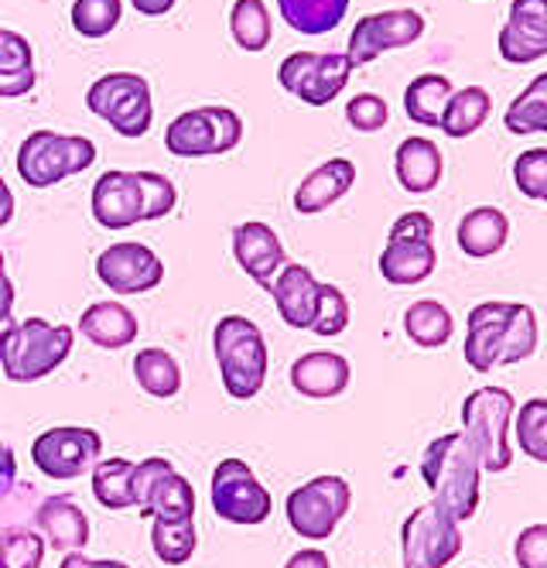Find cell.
<instances>
[{
  "mask_svg": "<svg viewBox=\"0 0 547 568\" xmlns=\"http://www.w3.org/2000/svg\"><path fill=\"white\" fill-rule=\"evenodd\" d=\"M346 120L350 128L359 131V134H373V131H384L387 120H391V106L384 97L376 93H359L346 103Z\"/></svg>",
  "mask_w": 547,
  "mask_h": 568,
  "instance_id": "cell-43",
  "label": "cell"
},
{
  "mask_svg": "<svg viewBox=\"0 0 547 568\" xmlns=\"http://www.w3.org/2000/svg\"><path fill=\"white\" fill-rule=\"evenodd\" d=\"M213 353L223 387L233 400H250L267 381V343L257 322L246 315H223L213 329Z\"/></svg>",
  "mask_w": 547,
  "mask_h": 568,
  "instance_id": "cell-2",
  "label": "cell"
},
{
  "mask_svg": "<svg viewBox=\"0 0 547 568\" xmlns=\"http://www.w3.org/2000/svg\"><path fill=\"white\" fill-rule=\"evenodd\" d=\"M123 14V0H75L72 4V28L82 38H107Z\"/></svg>",
  "mask_w": 547,
  "mask_h": 568,
  "instance_id": "cell-38",
  "label": "cell"
},
{
  "mask_svg": "<svg viewBox=\"0 0 547 568\" xmlns=\"http://www.w3.org/2000/svg\"><path fill=\"white\" fill-rule=\"evenodd\" d=\"M179 4V0H131V8L144 18H161Z\"/></svg>",
  "mask_w": 547,
  "mask_h": 568,
  "instance_id": "cell-52",
  "label": "cell"
},
{
  "mask_svg": "<svg viewBox=\"0 0 547 568\" xmlns=\"http://www.w3.org/2000/svg\"><path fill=\"white\" fill-rule=\"evenodd\" d=\"M510 134L527 138V134H547V72L534 75L527 90L507 106V116H503Z\"/></svg>",
  "mask_w": 547,
  "mask_h": 568,
  "instance_id": "cell-33",
  "label": "cell"
},
{
  "mask_svg": "<svg viewBox=\"0 0 547 568\" xmlns=\"http://www.w3.org/2000/svg\"><path fill=\"white\" fill-rule=\"evenodd\" d=\"M243 138V120L230 106H199L179 113L164 131V148L175 158L226 154Z\"/></svg>",
  "mask_w": 547,
  "mask_h": 568,
  "instance_id": "cell-8",
  "label": "cell"
},
{
  "mask_svg": "<svg viewBox=\"0 0 547 568\" xmlns=\"http://www.w3.org/2000/svg\"><path fill=\"white\" fill-rule=\"evenodd\" d=\"M404 333L421 349H442L455 333V318L442 302L421 298L404 312Z\"/></svg>",
  "mask_w": 547,
  "mask_h": 568,
  "instance_id": "cell-28",
  "label": "cell"
},
{
  "mask_svg": "<svg viewBox=\"0 0 547 568\" xmlns=\"http://www.w3.org/2000/svg\"><path fill=\"white\" fill-rule=\"evenodd\" d=\"M72 326H55L45 318H24L0 339V367L11 384H34L59 371L72 353Z\"/></svg>",
  "mask_w": 547,
  "mask_h": 568,
  "instance_id": "cell-3",
  "label": "cell"
},
{
  "mask_svg": "<svg viewBox=\"0 0 547 568\" xmlns=\"http://www.w3.org/2000/svg\"><path fill=\"white\" fill-rule=\"evenodd\" d=\"M134 377L141 384L144 394L158 397V400H168V397H175L182 390V367H179V359L168 353V349H141L134 356Z\"/></svg>",
  "mask_w": 547,
  "mask_h": 568,
  "instance_id": "cell-32",
  "label": "cell"
},
{
  "mask_svg": "<svg viewBox=\"0 0 547 568\" xmlns=\"http://www.w3.org/2000/svg\"><path fill=\"white\" fill-rule=\"evenodd\" d=\"M356 182V165L350 158H328L325 165H318L315 172H308L302 179V185L294 189V210L302 216H315L325 213L328 206H335Z\"/></svg>",
  "mask_w": 547,
  "mask_h": 568,
  "instance_id": "cell-22",
  "label": "cell"
},
{
  "mask_svg": "<svg viewBox=\"0 0 547 568\" xmlns=\"http://www.w3.org/2000/svg\"><path fill=\"white\" fill-rule=\"evenodd\" d=\"M353 75L346 52H294L281 62L277 83L308 106H328Z\"/></svg>",
  "mask_w": 547,
  "mask_h": 568,
  "instance_id": "cell-9",
  "label": "cell"
},
{
  "mask_svg": "<svg viewBox=\"0 0 547 568\" xmlns=\"http://www.w3.org/2000/svg\"><path fill=\"white\" fill-rule=\"evenodd\" d=\"M534 349H537V315L530 305L517 302V312H514L510 329H507V346H503V356H499V367H514V363L530 359Z\"/></svg>",
  "mask_w": 547,
  "mask_h": 568,
  "instance_id": "cell-40",
  "label": "cell"
},
{
  "mask_svg": "<svg viewBox=\"0 0 547 568\" xmlns=\"http://www.w3.org/2000/svg\"><path fill=\"white\" fill-rule=\"evenodd\" d=\"M209 500H213L216 517L230 524L254 527L271 517V494L267 486L254 476L243 459H223L209 483Z\"/></svg>",
  "mask_w": 547,
  "mask_h": 568,
  "instance_id": "cell-12",
  "label": "cell"
},
{
  "mask_svg": "<svg viewBox=\"0 0 547 568\" xmlns=\"http://www.w3.org/2000/svg\"><path fill=\"white\" fill-rule=\"evenodd\" d=\"M274 305L291 329H312L315 308H318V281L305 264H284L277 277L271 281Z\"/></svg>",
  "mask_w": 547,
  "mask_h": 568,
  "instance_id": "cell-21",
  "label": "cell"
},
{
  "mask_svg": "<svg viewBox=\"0 0 547 568\" xmlns=\"http://www.w3.org/2000/svg\"><path fill=\"white\" fill-rule=\"evenodd\" d=\"M514 432L520 442V453L547 466V397H530L524 404L520 415L514 418Z\"/></svg>",
  "mask_w": 547,
  "mask_h": 568,
  "instance_id": "cell-37",
  "label": "cell"
},
{
  "mask_svg": "<svg viewBox=\"0 0 547 568\" xmlns=\"http://www.w3.org/2000/svg\"><path fill=\"white\" fill-rule=\"evenodd\" d=\"M394 169H397V182H401L404 192L428 195L442 182L445 161H442V151H438L435 141H428V138H407V141H401V148L394 154Z\"/></svg>",
  "mask_w": 547,
  "mask_h": 568,
  "instance_id": "cell-25",
  "label": "cell"
},
{
  "mask_svg": "<svg viewBox=\"0 0 547 568\" xmlns=\"http://www.w3.org/2000/svg\"><path fill=\"white\" fill-rule=\"evenodd\" d=\"M438 267V251L435 240H407V236H394L387 240V247L381 254V274L387 284H397V288H411V284L428 281Z\"/></svg>",
  "mask_w": 547,
  "mask_h": 568,
  "instance_id": "cell-24",
  "label": "cell"
},
{
  "mask_svg": "<svg viewBox=\"0 0 547 568\" xmlns=\"http://www.w3.org/2000/svg\"><path fill=\"white\" fill-rule=\"evenodd\" d=\"M520 568H547V524H530L514 545Z\"/></svg>",
  "mask_w": 547,
  "mask_h": 568,
  "instance_id": "cell-45",
  "label": "cell"
},
{
  "mask_svg": "<svg viewBox=\"0 0 547 568\" xmlns=\"http://www.w3.org/2000/svg\"><path fill=\"white\" fill-rule=\"evenodd\" d=\"M59 568H131V565L128 561H113V558H87L79 551H69Z\"/></svg>",
  "mask_w": 547,
  "mask_h": 568,
  "instance_id": "cell-49",
  "label": "cell"
},
{
  "mask_svg": "<svg viewBox=\"0 0 547 568\" xmlns=\"http://www.w3.org/2000/svg\"><path fill=\"white\" fill-rule=\"evenodd\" d=\"M79 333L100 349H123L141 333L138 315L120 302H93L79 315Z\"/></svg>",
  "mask_w": 547,
  "mask_h": 568,
  "instance_id": "cell-26",
  "label": "cell"
},
{
  "mask_svg": "<svg viewBox=\"0 0 547 568\" xmlns=\"http://www.w3.org/2000/svg\"><path fill=\"white\" fill-rule=\"evenodd\" d=\"M394 236H407V240H435V220H432L428 213H421V210H411V213H404V216L394 220L387 240H394Z\"/></svg>",
  "mask_w": 547,
  "mask_h": 568,
  "instance_id": "cell-47",
  "label": "cell"
},
{
  "mask_svg": "<svg viewBox=\"0 0 547 568\" xmlns=\"http://www.w3.org/2000/svg\"><path fill=\"white\" fill-rule=\"evenodd\" d=\"M45 538L38 531H4L0 535V568H41Z\"/></svg>",
  "mask_w": 547,
  "mask_h": 568,
  "instance_id": "cell-41",
  "label": "cell"
},
{
  "mask_svg": "<svg viewBox=\"0 0 547 568\" xmlns=\"http://www.w3.org/2000/svg\"><path fill=\"white\" fill-rule=\"evenodd\" d=\"M479 473L483 463L462 432L435 438L421 456V476H425V486L435 497L432 504L458 524L476 517L479 510Z\"/></svg>",
  "mask_w": 547,
  "mask_h": 568,
  "instance_id": "cell-1",
  "label": "cell"
},
{
  "mask_svg": "<svg viewBox=\"0 0 547 568\" xmlns=\"http://www.w3.org/2000/svg\"><path fill=\"white\" fill-rule=\"evenodd\" d=\"M14 476H18L14 453L8 449V445H0V500H4L14 490Z\"/></svg>",
  "mask_w": 547,
  "mask_h": 568,
  "instance_id": "cell-50",
  "label": "cell"
},
{
  "mask_svg": "<svg viewBox=\"0 0 547 568\" xmlns=\"http://www.w3.org/2000/svg\"><path fill=\"white\" fill-rule=\"evenodd\" d=\"M514 182L520 195L547 202V148H530L514 161Z\"/></svg>",
  "mask_w": 547,
  "mask_h": 568,
  "instance_id": "cell-42",
  "label": "cell"
},
{
  "mask_svg": "<svg viewBox=\"0 0 547 568\" xmlns=\"http://www.w3.org/2000/svg\"><path fill=\"white\" fill-rule=\"evenodd\" d=\"M93 497L107 510L134 507V463L128 459H103L93 466Z\"/></svg>",
  "mask_w": 547,
  "mask_h": 568,
  "instance_id": "cell-34",
  "label": "cell"
},
{
  "mask_svg": "<svg viewBox=\"0 0 547 568\" xmlns=\"http://www.w3.org/2000/svg\"><path fill=\"white\" fill-rule=\"evenodd\" d=\"M233 257L243 267V274L267 292L277 271L284 267V243L267 223L250 220L233 230Z\"/></svg>",
  "mask_w": 547,
  "mask_h": 568,
  "instance_id": "cell-19",
  "label": "cell"
},
{
  "mask_svg": "<svg viewBox=\"0 0 547 568\" xmlns=\"http://www.w3.org/2000/svg\"><path fill=\"white\" fill-rule=\"evenodd\" d=\"M151 545L164 565H185L199 545L195 524L192 520H154L151 524Z\"/></svg>",
  "mask_w": 547,
  "mask_h": 568,
  "instance_id": "cell-36",
  "label": "cell"
},
{
  "mask_svg": "<svg viewBox=\"0 0 547 568\" xmlns=\"http://www.w3.org/2000/svg\"><path fill=\"white\" fill-rule=\"evenodd\" d=\"M425 34V18H421L414 8H397V11H376V14H363L350 34V62L356 65H369L373 59H381L384 52L394 49H407L417 38Z\"/></svg>",
  "mask_w": 547,
  "mask_h": 568,
  "instance_id": "cell-14",
  "label": "cell"
},
{
  "mask_svg": "<svg viewBox=\"0 0 547 568\" xmlns=\"http://www.w3.org/2000/svg\"><path fill=\"white\" fill-rule=\"evenodd\" d=\"M284 568H332V561H328V555L325 551H318V548H305V551H294L291 558H287V565Z\"/></svg>",
  "mask_w": 547,
  "mask_h": 568,
  "instance_id": "cell-51",
  "label": "cell"
},
{
  "mask_svg": "<svg viewBox=\"0 0 547 568\" xmlns=\"http://www.w3.org/2000/svg\"><path fill=\"white\" fill-rule=\"evenodd\" d=\"M138 179H141V192H144V220H164L179 202L172 179H164L158 172H138Z\"/></svg>",
  "mask_w": 547,
  "mask_h": 568,
  "instance_id": "cell-44",
  "label": "cell"
},
{
  "mask_svg": "<svg viewBox=\"0 0 547 568\" xmlns=\"http://www.w3.org/2000/svg\"><path fill=\"white\" fill-rule=\"evenodd\" d=\"M97 277L117 295H144L161 284L164 264L148 243L123 240V243H110L97 257Z\"/></svg>",
  "mask_w": 547,
  "mask_h": 568,
  "instance_id": "cell-15",
  "label": "cell"
},
{
  "mask_svg": "<svg viewBox=\"0 0 547 568\" xmlns=\"http://www.w3.org/2000/svg\"><path fill=\"white\" fill-rule=\"evenodd\" d=\"M97 161V144L82 134L34 131L18 148V175L31 189H52Z\"/></svg>",
  "mask_w": 547,
  "mask_h": 568,
  "instance_id": "cell-5",
  "label": "cell"
},
{
  "mask_svg": "<svg viewBox=\"0 0 547 568\" xmlns=\"http://www.w3.org/2000/svg\"><path fill=\"white\" fill-rule=\"evenodd\" d=\"M14 298H18V292H14V284H11V277H8V264H4V254H0V305L14 308Z\"/></svg>",
  "mask_w": 547,
  "mask_h": 568,
  "instance_id": "cell-54",
  "label": "cell"
},
{
  "mask_svg": "<svg viewBox=\"0 0 547 568\" xmlns=\"http://www.w3.org/2000/svg\"><path fill=\"white\" fill-rule=\"evenodd\" d=\"M517 312V302H483L469 312L466 322V363L476 374H489L499 367L503 346H507V329Z\"/></svg>",
  "mask_w": 547,
  "mask_h": 568,
  "instance_id": "cell-16",
  "label": "cell"
},
{
  "mask_svg": "<svg viewBox=\"0 0 547 568\" xmlns=\"http://www.w3.org/2000/svg\"><path fill=\"white\" fill-rule=\"evenodd\" d=\"M346 326H350V298L335 288V284L318 281V308H315V322L308 333L332 339V336L346 333Z\"/></svg>",
  "mask_w": 547,
  "mask_h": 568,
  "instance_id": "cell-39",
  "label": "cell"
},
{
  "mask_svg": "<svg viewBox=\"0 0 547 568\" xmlns=\"http://www.w3.org/2000/svg\"><path fill=\"white\" fill-rule=\"evenodd\" d=\"M87 106L90 113H97L100 120L120 134V138H144L154 124V97H151V83L138 72H107L87 93Z\"/></svg>",
  "mask_w": 547,
  "mask_h": 568,
  "instance_id": "cell-6",
  "label": "cell"
},
{
  "mask_svg": "<svg viewBox=\"0 0 547 568\" xmlns=\"http://www.w3.org/2000/svg\"><path fill=\"white\" fill-rule=\"evenodd\" d=\"M499 55L510 65H530L547 55V0H514L499 31Z\"/></svg>",
  "mask_w": 547,
  "mask_h": 568,
  "instance_id": "cell-17",
  "label": "cell"
},
{
  "mask_svg": "<svg viewBox=\"0 0 547 568\" xmlns=\"http://www.w3.org/2000/svg\"><path fill=\"white\" fill-rule=\"evenodd\" d=\"M507 240H510V220L496 206H479L458 223V247L473 261H486L499 254L507 247Z\"/></svg>",
  "mask_w": 547,
  "mask_h": 568,
  "instance_id": "cell-27",
  "label": "cell"
},
{
  "mask_svg": "<svg viewBox=\"0 0 547 568\" xmlns=\"http://www.w3.org/2000/svg\"><path fill=\"white\" fill-rule=\"evenodd\" d=\"M134 507L151 520H192L195 490L172 463L151 456L134 463Z\"/></svg>",
  "mask_w": 547,
  "mask_h": 568,
  "instance_id": "cell-11",
  "label": "cell"
},
{
  "mask_svg": "<svg viewBox=\"0 0 547 568\" xmlns=\"http://www.w3.org/2000/svg\"><path fill=\"white\" fill-rule=\"evenodd\" d=\"M34 520H38L41 538H45L62 555L82 551V548L90 545V517L82 514V507L72 497H65V494L41 500Z\"/></svg>",
  "mask_w": 547,
  "mask_h": 568,
  "instance_id": "cell-23",
  "label": "cell"
},
{
  "mask_svg": "<svg viewBox=\"0 0 547 568\" xmlns=\"http://www.w3.org/2000/svg\"><path fill=\"white\" fill-rule=\"evenodd\" d=\"M11 220H14V192L4 179H0V230H4Z\"/></svg>",
  "mask_w": 547,
  "mask_h": 568,
  "instance_id": "cell-53",
  "label": "cell"
},
{
  "mask_svg": "<svg viewBox=\"0 0 547 568\" xmlns=\"http://www.w3.org/2000/svg\"><path fill=\"white\" fill-rule=\"evenodd\" d=\"M103 438L82 425H59L31 442V463L49 479H75L100 463Z\"/></svg>",
  "mask_w": 547,
  "mask_h": 568,
  "instance_id": "cell-13",
  "label": "cell"
},
{
  "mask_svg": "<svg viewBox=\"0 0 547 568\" xmlns=\"http://www.w3.org/2000/svg\"><path fill=\"white\" fill-rule=\"evenodd\" d=\"M230 34L243 52H264L271 45V11L264 0H236L230 8Z\"/></svg>",
  "mask_w": 547,
  "mask_h": 568,
  "instance_id": "cell-35",
  "label": "cell"
},
{
  "mask_svg": "<svg viewBox=\"0 0 547 568\" xmlns=\"http://www.w3.org/2000/svg\"><path fill=\"white\" fill-rule=\"evenodd\" d=\"M28 65H34L31 42H28L24 34L11 31V28H0V72L28 69Z\"/></svg>",
  "mask_w": 547,
  "mask_h": 568,
  "instance_id": "cell-46",
  "label": "cell"
},
{
  "mask_svg": "<svg viewBox=\"0 0 547 568\" xmlns=\"http://www.w3.org/2000/svg\"><path fill=\"white\" fill-rule=\"evenodd\" d=\"M277 11L291 31L298 34H328L343 24L350 0H277Z\"/></svg>",
  "mask_w": 547,
  "mask_h": 568,
  "instance_id": "cell-29",
  "label": "cell"
},
{
  "mask_svg": "<svg viewBox=\"0 0 547 568\" xmlns=\"http://www.w3.org/2000/svg\"><path fill=\"white\" fill-rule=\"evenodd\" d=\"M462 551L458 520H452L435 504L407 514L401 527V565L404 568H445Z\"/></svg>",
  "mask_w": 547,
  "mask_h": 568,
  "instance_id": "cell-10",
  "label": "cell"
},
{
  "mask_svg": "<svg viewBox=\"0 0 547 568\" xmlns=\"http://www.w3.org/2000/svg\"><path fill=\"white\" fill-rule=\"evenodd\" d=\"M489 113H493V97L483 87H466V90L452 93V100H448V106L442 113V124L438 128L448 138L462 141V138L476 134L486 124V120H489Z\"/></svg>",
  "mask_w": 547,
  "mask_h": 568,
  "instance_id": "cell-31",
  "label": "cell"
},
{
  "mask_svg": "<svg viewBox=\"0 0 547 568\" xmlns=\"http://www.w3.org/2000/svg\"><path fill=\"white\" fill-rule=\"evenodd\" d=\"M350 504H353V490L343 476H312L298 490L287 494L284 510L294 535H302L308 541H325L350 514Z\"/></svg>",
  "mask_w": 547,
  "mask_h": 568,
  "instance_id": "cell-7",
  "label": "cell"
},
{
  "mask_svg": "<svg viewBox=\"0 0 547 568\" xmlns=\"http://www.w3.org/2000/svg\"><path fill=\"white\" fill-rule=\"evenodd\" d=\"M291 387L298 390L302 397H312V400H328V397H340L346 394L350 387V359L332 353V349H315V353H305L291 363Z\"/></svg>",
  "mask_w": 547,
  "mask_h": 568,
  "instance_id": "cell-20",
  "label": "cell"
},
{
  "mask_svg": "<svg viewBox=\"0 0 547 568\" xmlns=\"http://www.w3.org/2000/svg\"><path fill=\"white\" fill-rule=\"evenodd\" d=\"M452 83L448 75H438V72H425L411 79V87L404 90V110L414 124H425V128H438L442 124V113L452 100Z\"/></svg>",
  "mask_w": 547,
  "mask_h": 568,
  "instance_id": "cell-30",
  "label": "cell"
},
{
  "mask_svg": "<svg viewBox=\"0 0 547 568\" xmlns=\"http://www.w3.org/2000/svg\"><path fill=\"white\" fill-rule=\"evenodd\" d=\"M93 220L103 230H131L144 223V192L138 172H107L93 185Z\"/></svg>",
  "mask_w": 547,
  "mask_h": 568,
  "instance_id": "cell-18",
  "label": "cell"
},
{
  "mask_svg": "<svg viewBox=\"0 0 547 568\" xmlns=\"http://www.w3.org/2000/svg\"><path fill=\"white\" fill-rule=\"evenodd\" d=\"M38 83V72L34 65L28 69H11V72H0V100H11V97H28Z\"/></svg>",
  "mask_w": 547,
  "mask_h": 568,
  "instance_id": "cell-48",
  "label": "cell"
},
{
  "mask_svg": "<svg viewBox=\"0 0 547 568\" xmlns=\"http://www.w3.org/2000/svg\"><path fill=\"white\" fill-rule=\"evenodd\" d=\"M514 415H517V400L503 387H479L462 404V425H466L462 435L473 442L486 473H503L514 463V449L507 442L514 428Z\"/></svg>",
  "mask_w": 547,
  "mask_h": 568,
  "instance_id": "cell-4",
  "label": "cell"
}]
</instances>
